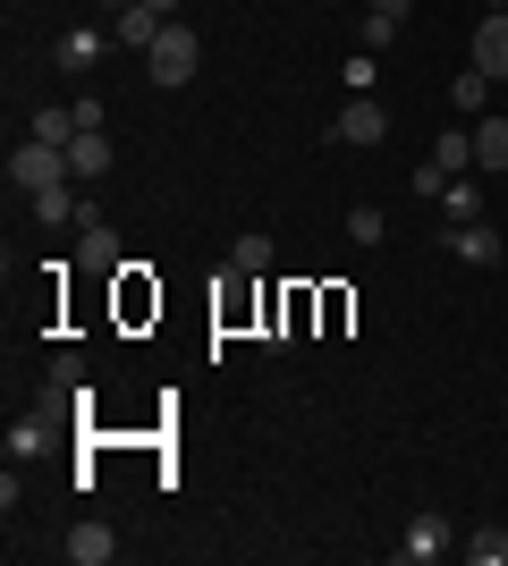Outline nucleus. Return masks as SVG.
I'll return each instance as SVG.
<instances>
[{
	"label": "nucleus",
	"mask_w": 508,
	"mask_h": 566,
	"mask_svg": "<svg viewBox=\"0 0 508 566\" xmlns=\"http://www.w3.org/2000/svg\"><path fill=\"white\" fill-rule=\"evenodd\" d=\"M195 69H204V43H195V25H162V43L145 51V76L162 85V94H178Z\"/></svg>",
	"instance_id": "nucleus-1"
},
{
	"label": "nucleus",
	"mask_w": 508,
	"mask_h": 566,
	"mask_svg": "<svg viewBox=\"0 0 508 566\" xmlns=\"http://www.w3.org/2000/svg\"><path fill=\"white\" fill-rule=\"evenodd\" d=\"M60 178H69V144H43V136H25L18 153H9V187L43 195V187H60Z\"/></svg>",
	"instance_id": "nucleus-2"
},
{
	"label": "nucleus",
	"mask_w": 508,
	"mask_h": 566,
	"mask_svg": "<svg viewBox=\"0 0 508 566\" xmlns=\"http://www.w3.org/2000/svg\"><path fill=\"white\" fill-rule=\"evenodd\" d=\"M390 136V111L373 94H348V111L331 118V144H356V153H373V144Z\"/></svg>",
	"instance_id": "nucleus-3"
},
{
	"label": "nucleus",
	"mask_w": 508,
	"mask_h": 566,
	"mask_svg": "<svg viewBox=\"0 0 508 566\" xmlns=\"http://www.w3.org/2000/svg\"><path fill=\"white\" fill-rule=\"evenodd\" d=\"M449 549H458V533H449V516H433V507L398 533V558L407 566H433V558H449Z\"/></svg>",
	"instance_id": "nucleus-4"
},
{
	"label": "nucleus",
	"mask_w": 508,
	"mask_h": 566,
	"mask_svg": "<svg viewBox=\"0 0 508 566\" xmlns=\"http://www.w3.org/2000/svg\"><path fill=\"white\" fill-rule=\"evenodd\" d=\"M76 271H94V280L127 271V254H120V229H102V220H85V237H76Z\"/></svg>",
	"instance_id": "nucleus-5"
},
{
	"label": "nucleus",
	"mask_w": 508,
	"mask_h": 566,
	"mask_svg": "<svg viewBox=\"0 0 508 566\" xmlns=\"http://www.w3.org/2000/svg\"><path fill=\"white\" fill-rule=\"evenodd\" d=\"M60 558H69V566H111V558H120V533L85 516V524L69 533V542H60Z\"/></svg>",
	"instance_id": "nucleus-6"
},
{
	"label": "nucleus",
	"mask_w": 508,
	"mask_h": 566,
	"mask_svg": "<svg viewBox=\"0 0 508 566\" xmlns=\"http://www.w3.org/2000/svg\"><path fill=\"white\" fill-rule=\"evenodd\" d=\"M162 9H153V0H136V9H120V18H111V43H127V51H153L162 43Z\"/></svg>",
	"instance_id": "nucleus-7"
},
{
	"label": "nucleus",
	"mask_w": 508,
	"mask_h": 566,
	"mask_svg": "<svg viewBox=\"0 0 508 566\" xmlns=\"http://www.w3.org/2000/svg\"><path fill=\"white\" fill-rule=\"evenodd\" d=\"M475 69H484V76H508V9H491V18L475 25Z\"/></svg>",
	"instance_id": "nucleus-8"
},
{
	"label": "nucleus",
	"mask_w": 508,
	"mask_h": 566,
	"mask_svg": "<svg viewBox=\"0 0 508 566\" xmlns=\"http://www.w3.org/2000/svg\"><path fill=\"white\" fill-rule=\"evenodd\" d=\"M475 169L508 178V118H475Z\"/></svg>",
	"instance_id": "nucleus-9"
},
{
	"label": "nucleus",
	"mask_w": 508,
	"mask_h": 566,
	"mask_svg": "<svg viewBox=\"0 0 508 566\" xmlns=\"http://www.w3.org/2000/svg\"><path fill=\"white\" fill-rule=\"evenodd\" d=\"M51 423H60V406H43V415L9 423V465H18V457H43V449H51Z\"/></svg>",
	"instance_id": "nucleus-10"
},
{
	"label": "nucleus",
	"mask_w": 508,
	"mask_h": 566,
	"mask_svg": "<svg viewBox=\"0 0 508 566\" xmlns=\"http://www.w3.org/2000/svg\"><path fill=\"white\" fill-rule=\"evenodd\" d=\"M25 136H43V144H76L85 127H76V102H43V111L25 118Z\"/></svg>",
	"instance_id": "nucleus-11"
},
{
	"label": "nucleus",
	"mask_w": 508,
	"mask_h": 566,
	"mask_svg": "<svg viewBox=\"0 0 508 566\" xmlns=\"http://www.w3.org/2000/svg\"><path fill=\"white\" fill-rule=\"evenodd\" d=\"M102 169H111V136L94 127V136H76V144H69V178H76V187H94Z\"/></svg>",
	"instance_id": "nucleus-12"
},
{
	"label": "nucleus",
	"mask_w": 508,
	"mask_h": 566,
	"mask_svg": "<svg viewBox=\"0 0 508 566\" xmlns=\"http://www.w3.org/2000/svg\"><path fill=\"white\" fill-rule=\"evenodd\" d=\"M449 254L458 262H500V229H491V220H466V229H449Z\"/></svg>",
	"instance_id": "nucleus-13"
},
{
	"label": "nucleus",
	"mask_w": 508,
	"mask_h": 566,
	"mask_svg": "<svg viewBox=\"0 0 508 566\" xmlns=\"http://www.w3.org/2000/svg\"><path fill=\"white\" fill-rule=\"evenodd\" d=\"M440 212H449V229H466V220H484V178L466 169V178H449V195H440Z\"/></svg>",
	"instance_id": "nucleus-14"
},
{
	"label": "nucleus",
	"mask_w": 508,
	"mask_h": 566,
	"mask_svg": "<svg viewBox=\"0 0 508 566\" xmlns=\"http://www.w3.org/2000/svg\"><path fill=\"white\" fill-rule=\"evenodd\" d=\"M51 60H60V69H76V76H85V69H94V60H102V34H94V25H69V34L51 43Z\"/></svg>",
	"instance_id": "nucleus-15"
},
{
	"label": "nucleus",
	"mask_w": 508,
	"mask_h": 566,
	"mask_svg": "<svg viewBox=\"0 0 508 566\" xmlns=\"http://www.w3.org/2000/svg\"><path fill=\"white\" fill-rule=\"evenodd\" d=\"M263 271H271V237L246 229L238 245H229V280H263Z\"/></svg>",
	"instance_id": "nucleus-16"
},
{
	"label": "nucleus",
	"mask_w": 508,
	"mask_h": 566,
	"mask_svg": "<svg viewBox=\"0 0 508 566\" xmlns=\"http://www.w3.org/2000/svg\"><path fill=\"white\" fill-rule=\"evenodd\" d=\"M433 161L449 169V178H466V169H475V127H449V136H433Z\"/></svg>",
	"instance_id": "nucleus-17"
},
{
	"label": "nucleus",
	"mask_w": 508,
	"mask_h": 566,
	"mask_svg": "<svg viewBox=\"0 0 508 566\" xmlns=\"http://www.w3.org/2000/svg\"><path fill=\"white\" fill-rule=\"evenodd\" d=\"M34 220L69 229V220H76V178H60V187H43V195H34Z\"/></svg>",
	"instance_id": "nucleus-18"
},
{
	"label": "nucleus",
	"mask_w": 508,
	"mask_h": 566,
	"mask_svg": "<svg viewBox=\"0 0 508 566\" xmlns=\"http://www.w3.org/2000/svg\"><path fill=\"white\" fill-rule=\"evenodd\" d=\"M484 102H491V76H484V69H458V85H449V111H466V118H475Z\"/></svg>",
	"instance_id": "nucleus-19"
},
{
	"label": "nucleus",
	"mask_w": 508,
	"mask_h": 566,
	"mask_svg": "<svg viewBox=\"0 0 508 566\" xmlns=\"http://www.w3.org/2000/svg\"><path fill=\"white\" fill-rule=\"evenodd\" d=\"M466 558H475V566H508V533H500V524H484V533H466Z\"/></svg>",
	"instance_id": "nucleus-20"
},
{
	"label": "nucleus",
	"mask_w": 508,
	"mask_h": 566,
	"mask_svg": "<svg viewBox=\"0 0 508 566\" xmlns=\"http://www.w3.org/2000/svg\"><path fill=\"white\" fill-rule=\"evenodd\" d=\"M348 237H356V245H382V237H390V220L373 212V203H356V212H348Z\"/></svg>",
	"instance_id": "nucleus-21"
},
{
	"label": "nucleus",
	"mask_w": 508,
	"mask_h": 566,
	"mask_svg": "<svg viewBox=\"0 0 508 566\" xmlns=\"http://www.w3.org/2000/svg\"><path fill=\"white\" fill-rule=\"evenodd\" d=\"M85 389V364L76 355H51V398H76Z\"/></svg>",
	"instance_id": "nucleus-22"
},
{
	"label": "nucleus",
	"mask_w": 508,
	"mask_h": 566,
	"mask_svg": "<svg viewBox=\"0 0 508 566\" xmlns=\"http://www.w3.org/2000/svg\"><path fill=\"white\" fill-rule=\"evenodd\" d=\"M415 195H424V203H440V195H449V169H440L433 153H424V161H415Z\"/></svg>",
	"instance_id": "nucleus-23"
},
{
	"label": "nucleus",
	"mask_w": 508,
	"mask_h": 566,
	"mask_svg": "<svg viewBox=\"0 0 508 566\" xmlns=\"http://www.w3.org/2000/svg\"><path fill=\"white\" fill-rule=\"evenodd\" d=\"M102 9H111V18H120V9H136V0H102Z\"/></svg>",
	"instance_id": "nucleus-24"
},
{
	"label": "nucleus",
	"mask_w": 508,
	"mask_h": 566,
	"mask_svg": "<svg viewBox=\"0 0 508 566\" xmlns=\"http://www.w3.org/2000/svg\"><path fill=\"white\" fill-rule=\"evenodd\" d=\"M153 9H162V18H169V9H178V0H153Z\"/></svg>",
	"instance_id": "nucleus-25"
}]
</instances>
